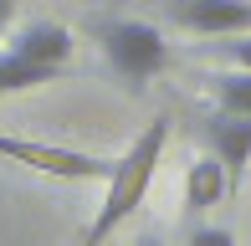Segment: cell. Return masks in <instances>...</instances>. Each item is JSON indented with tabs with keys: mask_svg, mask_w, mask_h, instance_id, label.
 Returning a JSON list of instances; mask_svg holds the SVG:
<instances>
[{
	"mask_svg": "<svg viewBox=\"0 0 251 246\" xmlns=\"http://www.w3.org/2000/svg\"><path fill=\"white\" fill-rule=\"evenodd\" d=\"M185 246H236V236H231L226 226H195Z\"/></svg>",
	"mask_w": 251,
	"mask_h": 246,
	"instance_id": "30bf717a",
	"label": "cell"
},
{
	"mask_svg": "<svg viewBox=\"0 0 251 246\" xmlns=\"http://www.w3.org/2000/svg\"><path fill=\"white\" fill-rule=\"evenodd\" d=\"M51 67H36L26 57H16V51H0V93H31V87L51 82Z\"/></svg>",
	"mask_w": 251,
	"mask_h": 246,
	"instance_id": "9c48e42d",
	"label": "cell"
},
{
	"mask_svg": "<svg viewBox=\"0 0 251 246\" xmlns=\"http://www.w3.org/2000/svg\"><path fill=\"white\" fill-rule=\"evenodd\" d=\"M205 133H210V149H215V159L226 164L231 190H236L241 174H246V159H251V118L246 113H221V108H215L210 123H205Z\"/></svg>",
	"mask_w": 251,
	"mask_h": 246,
	"instance_id": "5b68a950",
	"label": "cell"
},
{
	"mask_svg": "<svg viewBox=\"0 0 251 246\" xmlns=\"http://www.w3.org/2000/svg\"><path fill=\"white\" fill-rule=\"evenodd\" d=\"M164 144H169V118H154L149 128L113 159L108 180H102V205L93 210V221H87L82 246H102L144 205V195H149V185H154V170H159V159H164Z\"/></svg>",
	"mask_w": 251,
	"mask_h": 246,
	"instance_id": "6da1fadb",
	"label": "cell"
},
{
	"mask_svg": "<svg viewBox=\"0 0 251 246\" xmlns=\"http://www.w3.org/2000/svg\"><path fill=\"white\" fill-rule=\"evenodd\" d=\"M10 16H16V0H0V36H5V26H10Z\"/></svg>",
	"mask_w": 251,
	"mask_h": 246,
	"instance_id": "7c38bea8",
	"label": "cell"
},
{
	"mask_svg": "<svg viewBox=\"0 0 251 246\" xmlns=\"http://www.w3.org/2000/svg\"><path fill=\"white\" fill-rule=\"evenodd\" d=\"M226 57H231V67H251V31L226 36Z\"/></svg>",
	"mask_w": 251,
	"mask_h": 246,
	"instance_id": "8fae6325",
	"label": "cell"
},
{
	"mask_svg": "<svg viewBox=\"0 0 251 246\" xmlns=\"http://www.w3.org/2000/svg\"><path fill=\"white\" fill-rule=\"evenodd\" d=\"M133 246H159V241H154V236H144V241H133Z\"/></svg>",
	"mask_w": 251,
	"mask_h": 246,
	"instance_id": "4fadbf2b",
	"label": "cell"
},
{
	"mask_svg": "<svg viewBox=\"0 0 251 246\" xmlns=\"http://www.w3.org/2000/svg\"><path fill=\"white\" fill-rule=\"evenodd\" d=\"M210 103L221 113H246L251 118V67H231V72L210 77Z\"/></svg>",
	"mask_w": 251,
	"mask_h": 246,
	"instance_id": "ba28073f",
	"label": "cell"
},
{
	"mask_svg": "<svg viewBox=\"0 0 251 246\" xmlns=\"http://www.w3.org/2000/svg\"><path fill=\"white\" fill-rule=\"evenodd\" d=\"M179 26L200 36H241L251 31V0H169Z\"/></svg>",
	"mask_w": 251,
	"mask_h": 246,
	"instance_id": "277c9868",
	"label": "cell"
},
{
	"mask_svg": "<svg viewBox=\"0 0 251 246\" xmlns=\"http://www.w3.org/2000/svg\"><path fill=\"white\" fill-rule=\"evenodd\" d=\"M10 51L56 72V67L72 57V31H67V26H51V21H36V26H26L16 41H10Z\"/></svg>",
	"mask_w": 251,
	"mask_h": 246,
	"instance_id": "8992f818",
	"label": "cell"
},
{
	"mask_svg": "<svg viewBox=\"0 0 251 246\" xmlns=\"http://www.w3.org/2000/svg\"><path fill=\"white\" fill-rule=\"evenodd\" d=\"M102 57L128 87H144L154 72L169 67V41L149 21H113V26H102Z\"/></svg>",
	"mask_w": 251,
	"mask_h": 246,
	"instance_id": "7a4b0ae2",
	"label": "cell"
},
{
	"mask_svg": "<svg viewBox=\"0 0 251 246\" xmlns=\"http://www.w3.org/2000/svg\"><path fill=\"white\" fill-rule=\"evenodd\" d=\"M226 195H231V174H226V164L215 159V154H205V159L190 164V174H185V205L190 210H210V205H221Z\"/></svg>",
	"mask_w": 251,
	"mask_h": 246,
	"instance_id": "52a82bcc",
	"label": "cell"
},
{
	"mask_svg": "<svg viewBox=\"0 0 251 246\" xmlns=\"http://www.w3.org/2000/svg\"><path fill=\"white\" fill-rule=\"evenodd\" d=\"M0 159L26 164V170L51 174V180H72V185L108 180V170H113V159H98V154L62 149V144H36V139H10V133H0Z\"/></svg>",
	"mask_w": 251,
	"mask_h": 246,
	"instance_id": "3957f363",
	"label": "cell"
}]
</instances>
